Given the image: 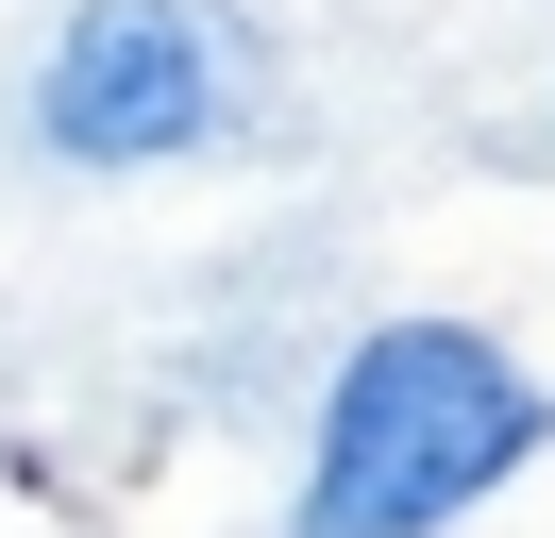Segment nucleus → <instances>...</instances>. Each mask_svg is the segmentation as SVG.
Returning a JSON list of instances; mask_svg holds the SVG:
<instances>
[{
    "instance_id": "obj_1",
    "label": "nucleus",
    "mask_w": 555,
    "mask_h": 538,
    "mask_svg": "<svg viewBox=\"0 0 555 538\" xmlns=\"http://www.w3.org/2000/svg\"><path fill=\"white\" fill-rule=\"evenodd\" d=\"M555 404L488 354L472 320H387L353 336L337 404H320V471H304V538H438L454 504H488L539 454Z\"/></svg>"
},
{
    "instance_id": "obj_2",
    "label": "nucleus",
    "mask_w": 555,
    "mask_h": 538,
    "mask_svg": "<svg viewBox=\"0 0 555 538\" xmlns=\"http://www.w3.org/2000/svg\"><path fill=\"white\" fill-rule=\"evenodd\" d=\"M236 67H219L203 0H85L51 34V85H35V134L68 168H152V152H203Z\"/></svg>"
}]
</instances>
